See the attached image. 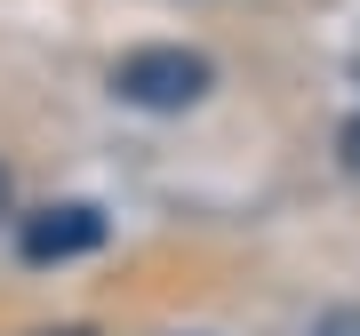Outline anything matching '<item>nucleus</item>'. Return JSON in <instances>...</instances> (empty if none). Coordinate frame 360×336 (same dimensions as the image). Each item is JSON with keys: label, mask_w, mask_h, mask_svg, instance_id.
<instances>
[{"label": "nucleus", "mask_w": 360, "mask_h": 336, "mask_svg": "<svg viewBox=\"0 0 360 336\" xmlns=\"http://www.w3.org/2000/svg\"><path fill=\"white\" fill-rule=\"evenodd\" d=\"M208 89H217V65L200 49H129L112 65V96L136 112H193Z\"/></svg>", "instance_id": "nucleus-1"}, {"label": "nucleus", "mask_w": 360, "mask_h": 336, "mask_svg": "<svg viewBox=\"0 0 360 336\" xmlns=\"http://www.w3.org/2000/svg\"><path fill=\"white\" fill-rule=\"evenodd\" d=\"M336 160H345V176H360V112L336 129Z\"/></svg>", "instance_id": "nucleus-4"}, {"label": "nucleus", "mask_w": 360, "mask_h": 336, "mask_svg": "<svg viewBox=\"0 0 360 336\" xmlns=\"http://www.w3.org/2000/svg\"><path fill=\"white\" fill-rule=\"evenodd\" d=\"M16 248H25V264H72L89 248H104V208L96 200H49L16 224Z\"/></svg>", "instance_id": "nucleus-2"}, {"label": "nucleus", "mask_w": 360, "mask_h": 336, "mask_svg": "<svg viewBox=\"0 0 360 336\" xmlns=\"http://www.w3.org/2000/svg\"><path fill=\"white\" fill-rule=\"evenodd\" d=\"M312 336H360V304H336V312H321V321H312Z\"/></svg>", "instance_id": "nucleus-3"}, {"label": "nucleus", "mask_w": 360, "mask_h": 336, "mask_svg": "<svg viewBox=\"0 0 360 336\" xmlns=\"http://www.w3.org/2000/svg\"><path fill=\"white\" fill-rule=\"evenodd\" d=\"M56 336H89V328H56Z\"/></svg>", "instance_id": "nucleus-6"}, {"label": "nucleus", "mask_w": 360, "mask_h": 336, "mask_svg": "<svg viewBox=\"0 0 360 336\" xmlns=\"http://www.w3.org/2000/svg\"><path fill=\"white\" fill-rule=\"evenodd\" d=\"M8 200H16V193H8V168H0V217H8Z\"/></svg>", "instance_id": "nucleus-5"}]
</instances>
